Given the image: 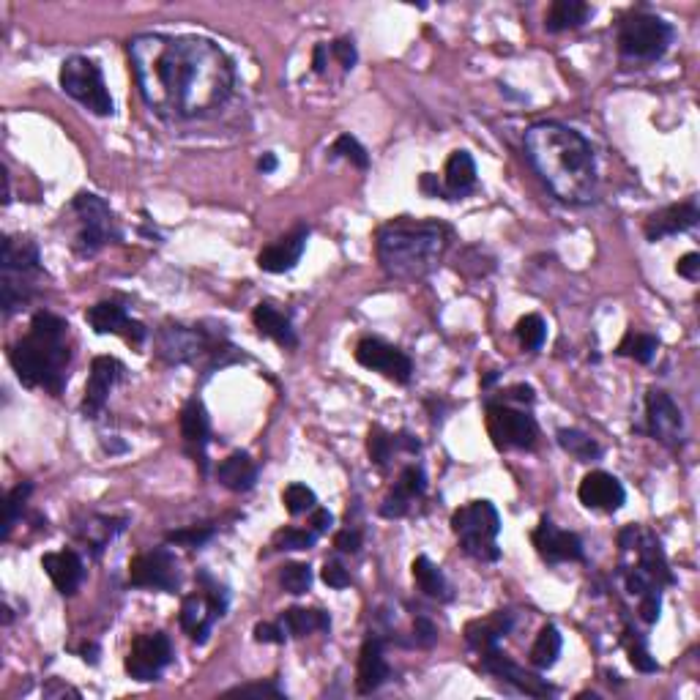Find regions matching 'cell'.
Returning a JSON list of instances; mask_svg holds the SVG:
<instances>
[{
  "mask_svg": "<svg viewBox=\"0 0 700 700\" xmlns=\"http://www.w3.org/2000/svg\"><path fill=\"white\" fill-rule=\"evenodd\" d=\"M129 61L145 104L170 121L217 113L236 85L227 52L203 36L140 33L129 42Z\"/></svg>",
  "mask_w": 700,
  "mask_h": 700,
  "instance_id": "obj_1",
  "label": "cell"
},
{
  "mask_svg": "<svg viewBox=\"0 0 700 700\" xmlns=\"http://www.w3.org/2000/svg\"><path fill=\"white\" fill-rule=\"evenodd\" d=\"M525 154L547 189L569 206L591 203L597 195V159L586 137L572 126L542 121L525 132Z\"/></svg>",
  "mask_w": 700,
  "mask_h": 700,
  "instance_id": "obj_2",
  "label": "cell"
},
{
  "mask_svg": "<svg viewBox=\"0 0 700 700\" xmlns=\"http://www.w3.org/2000/svg\"><path fill=\"white\" fill-rule=\"evenodd\" d=\"M452 241V227L443 222L394 219L378 230V263L386 277L416 282L433 274Z\"/></svg>",
  "mask_w": 700,
  "mask_h": 700,
  "instance_id": "obj_3",
  "label": "cell"
},
{
  "mask_svg": "<svg viewBox=\"0 0 700 700\" xmlns=\"http://www.w3.org/2000/svg\"><path fill=\"white\" fill-rule=\"evenodd\" d=\"M11 367L28 389L61 394L69 381V323L52 312H36L31 331L9 353Z\"/></svg>",
  "mask_w": 700,
  "mask_h": 700,
  "instance_id": "obj_4",
  "label": "cell"
},
{
  "mask_svg": "<svg viewBox=\"0 0 700 700\" xmlns=\"http://www.w3.org/2000/svg\"><path fill=\"white\" fill-rule=\"evenodd\" d=\"M39 247L22 236L3 238V255H0V268H3V312L11 315L31 301L33 279L39 277Z\"/></svg>",
  "mask_w": 700,
  "mask_h": 700,
  "instance_id": "obj_5",
  "label": "cell"
},
{
  "mask_svg": "<svg viewBox=\"0 0 700 700\" xmlns=\"http://www.w3.org/2000/svg\"><path fill=\"white\" fill-rule=\"evenodd\" d=\"M673 25L649 11H632L618 25V52L624 61L654 63L673 44Z\"/></svg>",
  "mask_w": 700,
  "mask_h": 700,
  "instance_id": "obj_6",
  "label": "cell"
},
{
  "mask_svg": "<svg viewBox=\"0 0 700 700\" xmlns=\"http://www.w3.org/2000/svg\"><path fill=\"white\" fill-rule=\"evenodd\" d=\"M452 531L460 539V547L476 561H498V534H501V517L490 501H471L460 506L452 515Z\"/></svg>",
  "mask_w": 700,
  "mask_h": 700,
  "instance_id": "obj_7",
  "label": "cell"
},
{
  "mask_svg": "<svg viewBox=\"0 0 700 700\" xmlns=\"http://www.w3.org/2000/svg\"><path fill=\"white\" fill-rule=\"evenodd\" d=\"M61 88L66 91V96H72L74 102L83 104L85 110H91L93 115L115 113L113 96H110L107 85H104L99 63L85 58V55H74L69 61H63Z\"/></svg>",
  "mask_w": 700,
  "mask_h": 700,
  "instance_id": "obj_8",
  "label": "cell"
},
{
  "mask_svg": "<svg viewBox=\"0 0 700 700\" xmlns=\"http://www.w3.org/2000/svg\"><path fill=\"white\" fill-rule=\"evenodd\" d=\"M72 211L80 219V230L72 241L74 252L80 258H93L110 238H115L113 211L102 197L91 195V192H80L74 197Z\"/></svg>",
  "mask_w": 700,
  "mask_h": 700,
  "instance_id": "obj_9",
  "label": "cell"
},
{
  "mask_svg": "<svg viewBox=\"0 0 700 700\" xmlns=\"http://www.w3.org/2000/svg\"><path fill=\"white\" fill-rule=\"evenodd\" d=\"M487 433L498 449H531L539 430L531 413L517 411L504 400L487 402Z\"/></svg>",
  "mask_w": 700,
  "mask_h": 700,
  "instance_id": "obj_10",
  "label": "cell"
},
{
  "mask_svg": "<svg viewBox=\"0 0 700 700\" xmlns=\"http://www.w3.org/2000/svg\"><path fill=\"white\" fill-rule=\"evenodd\" d=\"M173 662V646L165 632H143L129 649L124 668L134 681H156L162 670Z\"/></svg>",
  "mask_w": 700,
  "mask_h": 700,
  "instance_id": "obj_11",
  "label": "cell"
},
{
  "mask_svg": "<svg viewBox=\"0 0 700 700\" xmlns=\"http://www.w3.org/2000/svg\"><path fill=\"white\" fill-rule=\"evenodd\" d=\"M227 597L219 586H211L206 591L189 594L181 605V627L195 643H206L211 635V627L225 616Z\"/></svg>",
  "mask_w": 700,
  "mask_h": 700,
  "instance_id": "obj_12",
  "label": "cell"
},
{
  "mask_svg": "<svg viewBox=\"0 0 700 700\" xmlns=\"http://www.w3.org/2000/svg\"><path fill=\"white\" fill-rule=\"evenodd\" d=\"M129 583L134 588H154V591H170L173 594L181 577H178V564L170 550H148L132 558L129 564Z\"/></svg>",
  "mask_w": 700,
  "mask_h": 700,
  "instance_id": "obj_13",
  "label": "cell"
},
{
  "mask_svg": "<svg viewBox=\"0 0 700 700\" xmlns=\"http://www.w3.org/2000/svg\"><path fill=\"white\" fill-rule=\"evenodd\" d=\"M356 361L367 370L381 372L383 378L394 383H408L413 375V361L400 348L375 337H367L356 345Z\"/></svg>",
  "mask_w": 700,
  "mask_h": 700,
  "instance_id": "obj_14",
  "label": "cell"
},
{
  "mask_svg": "<svg viewBox=\"0 0 700 700\" xmlns=\"http://www.w3.org/2000/svg\"><path fill=\"white\" fill-rule=\"evenodd\" d=\"M534 547L547 564H564V561H583V542L572 531H561L553 525L550 517H542L534 531Z\"/></svg>",
  "mask_w": 700,
  "mask_h": 700,
  "instance_id": "obj_15",
  "label": "cell"
},
{
  "mask_svg": "<svg viewBox=\"0 0 700 700\" xmlns=\"http://www.w3.org/2000/svg\"><path fill=\"white\" fill-rule=\"evenodd\" d=\"M124 378V364L113 356H96L91 364V378L85 383L83 413L88 419H96L107 405V397L113 392L118 381Z\"/></svg>",
  "mask_w": 700,
  "mask_h": 700,
  "instance_id": "obj_16",
  "label": "cell"
},
{
  "mask_svg": "<svg viewBox=\"0 0 700 700\" xmlns=\"http://www.w3.org/2000/svg\"><path fill=\"white\" fill-rule=\"evenodd\" d=\"M646 419H649V433L657 441L679 446L684 438V419H681L679 405L673 402L668 392L651 389L646 397Z\"/></svg>",
  "mask_w": 700,
  "mask_h": 700,
  "instance_id": "obj_17",
  "label": "cell"
},
{
  "mask_svg": "<svg viewBox=\"0 0 700 700\" xmlns=\"http://www.w3.org/2000/svg\"><path fill=\"white\" fill-rule=\"evenodd\" d=\"M482 668L487 670V673H493L495 679L506 681V684H512V687H517V690L525 692V695H534V698H547V695L556 692L545 679L528 673V670H523L520 665H515L506 654H501L498 646L482 651Z\"/></svg>",
  "mask_w": 700,
  "mask_h": 700,
  "instance_id": "obj_18",
  "label": "cell"
},
{
  "mask_svg": "<svg viewBox=\"0 0 700 700\" xmlns=\"http://www.w3.org/2000/svg\"><path fill=\"white\" fill-rule=\"evenodd\" d=\"M85 320H88V326H91L96 334H121V337H124L126 342H132V345H143L145 334H148L143 323L129 318L126 309L121 307V304H115V301H99V304H93V307L85 312Z\"/></svg>",
  "mask_w": 700,
  "mask_h": 700,
  "instance_id": "obj_19",
  "label": "cell"
},
{
  "mask_svg": "<svg viewBox=\"0 0 700 700\" xmlns=\"http://www.w3.org/2000/svg\"><path fill=\"white\" fill-rule=\"evenodd\" d=\"M577 498L588 509L618 512L624 506V501H627V493H624V487H621V482L613 474H608V471H591V474L583 476V482L577 487Z\"/></svg>",
  "mask_w": 700,
  "mask_h": 700,
  "instance_id": "obj_20",
  "label": "cell"
},
{
  "mask_svg": "<svg viewBox=\"0 0 700 700\" xmlns=\"http://www.w3.org/2000/svg\"><path fill=\"white\" fill-rule=\"evenodd\" d=\"M156 342H159V356L170 364L192 361L211 348L206 334L200 329H192V326H165L159 331Z\"/></svg>",
  "mask_w": 700,
  "mask_h": 700,
  "instance_id": "obj_21",
  "label": "cell"
},
{
  "mask_svg": "<svg viewBox=\"0 0 700 700\" xmlns=\"http://www.w3.org/2000/svg\"><path fill=\"white\" fill-rule=\"evenodd\" d=\"M698 219V200H684V203H676V206H668L662 208V211H657V214H651V217L646 219L643 233H646L649 241H662V238L679 236L684 230H692V227L698 225Z\"/></svg>",
  "mask_w": 700,
  "mask_h": 700,
  "instance_id": "obj_22",
  "label": "cell"
},
{
  "mask_svg": "<svg viewBox=\"0 0 700 700\" xmlns=\"http://www.w3.org/2000/svg\"><path fill=\"white\" fill-rule=\"evenodd\" d=\"M309 230L307 227H296L293 233H288L285 238H279L274 244H268L263 252L258 255V266L268 274H285V271H293L299 266L301 255L307 249Z\"/></svg>",
  "mask_w": 700,
  "mask_h": 700,
  "instance_id": "obj_23",
  "label": "cell"
},
{
  "mask_svg": "<svg viewBox=\"0 0 700 700\" xmlns=\"http://www.w3.org/2000/svg\"><path fill=\"white\" fill-rule=\"evenodd\" d=\"M427 490V479L419 465H408L400 474L397 484L392 487V493L383 498L381 515L383 517H402L408 515V509L416 498H422Z\"/></svg>",
  "mask_w": 700,
  "mask_h": 700,
  "instance_id": "obj_24",
  "label": "cell"
},
{
  "mask_svg": "<svg viewBox=\"0 0 700 700\" xmlns=\"http://www.w3.org/2000/svg\"><path fill=\"white\" fill-rule=\"evenodd\" d=\"M181 435H184L186 449L192 452L195 463L206 471V446L211 438V424H208V413L200 400H189L181 411Z\"/></svg>",
  "mask_w": 700,
  "mask_h": 700,
  "instance_id": "obj_25",
  "label": "cell"
},
{
  "mask_svg": "<svg viewBox=\"0 0 700 700\" xmlns=\"http://www.w3.org/2000/svg\"><path fill=\"white\" fill-rule=\"evenodd\" d=\"M389 679V665L383 657V643L378 638H367L361 643L359 668H356V690L361 695H370Z\"/></svg>",
  "mask_w": 700,
  "mask_h": 700,
  "instance_id": "obj_26",
  "label": "cell"
},
{
  "mask_svg": "<svg viewBox=\"0 0 700 700\" xmlns=\"http://www.w3.org/2000/svg\"><path fill=\"white\" fill-rule=\"evenodd\" d=\"M44 572L50 575L52 586L58 588L61 594H74L85 577V564L83 558L77 556L74 550H61V553H47L42 558Z\"/></svg>",
  "mask_w": 700,
  "mask_h": 700,
  "instance_id": "obj_27",
  "label": "cell"
},
{
  "mask_svg": "<svg viewBox=\"0 0 700 700\" xmlns=\"http://www.w3.org/2000/svg\"><path fill=\"white\" fill-rule=\"evenodd\" d=\"M217 482L233 493H247L258 482V465L247 452H233L217 465Z\"/></svg>",
  "mask_w": 700,
  "mask_h": 700,
  "instance_id": "obj_28",
  "label": "cell"
},
{
  "mask_svg": "<svg viewBox=\"0 0 700 700\" xmlns=\"http://www.w3.org/2000/svg\"><path fill=\"white\" fill-rule=\"evenodd\" d=\"M476 186V162L468 151H454L446 159V175H443V189L446 200H457L474 192Z\"/></svg>",
  "mask_w": 700,
  "mask_h": 700,
  "instance_id": "obj_29",
  "label": "cell"
},
{
  "mask_svg": "<svg viewBox=\"0 0 700 700\" xmlns=\"http://www.w3.org/2000/svg\"><path fill=\"white\" fill-rule=\"evenodd\" d=\"M252 320H255V329L263 337L274 340L282 348H296L299 345V337H296V331L290 326V320L279 309L271 307V304H258L255 312H252Z\"/></svg>",
  "mask_w": 700,
  "mask_h": 700,
  "instance_id": "obj_30",
  "label": "cell"
},
{
  "mask_svg": "<svg viewBox=\"0 0 700 700\" xmlns=\"http://www.w3.org/2000/svg\"><path fill=\"white\" fill-rule=\"evenodd\" d=\"M512 629V616L509 613H493V616L474 621L465 629V640L474 646L476 651H487L498 646V640L504 638L506 632Z\"/></svg>",
  "mask_w": 700,
  "mask_h": 700,
  "instance_id": "obj_31",
  "label": "cell"
},
{
  "mask_svg": "<svg viewBox=\"0 0 700 700\" xmlns=\"http://www.w3.org/2000/svg\"><path fill=\"white\" fill-rule=\"evenodd\" d=\"M279 627L285 629L288 638H304V635H312V632H329L331 618L323 610L290 608L279 618Z\"/></svg>",
  "mask_w": 700,
  "mask_h": 700,
  "instance_id": "obj_32",
  "label": "cell"
},
{
  "mask_svg": "<svg viewBox=\"0 0 700 700\" xmlns=\"http://www.w3.org/2000/svg\"><path fill=\"white\" fill-rule=\"evenodd\" d=\"M588 17H591V6L583 3V0H556V3L547 9L545 28L550 33L569 31V28L586 25Z\"/></svg>",
  "mask_w": 700,
  "mask_h": 700,
  "instance_id": "obj_33",
  "label": "cell"
},
{
  "mask_svg": "<svg viewBox=\"0 0 700 700\" xmlns=\"http://www.w3.org/2000/svg\"><path fill=\"white\" fill-rule=\"evenodd\" d=\"M411 569H413V580H416V586H419L422 594H427V597H433V599H452V588H449V583H446L441 567L433 564L430 558L419 556L416 561H413Z\"/></svg>",
  "mask_w": 700,
  "mask_h": 700,
  "instance_id": "obj_34",
  "label": "cell"
},
{
  "mask_svg": "<svg viewBox=\"0 0 700 700\" xmlns=\"http://www.w3.org/2000/svg\"><path fill=\"white\" fill-rule=\"evenodd\" d=\"M561 646H564V638H561L558 627H553V624L542 627L539 635H536L534 646H531V665L539 670L553 668L558 657H561Z\"/></svg>",
  "mask_w": 700,
  "mask_h": 700,
  "instance_id": "obj_35",
  "label": "cell"
},
{
  "mask_svg": "<svg viewBox=\"0 0 700 700\" xmlns=\"http://www.w3.org/2000/svg\"><path fill=\"white\" fill-rule=\"evenodd\" d=\"M556 438L558 446H561L564 452L572 454L575 460H580V463H591V460H597L599 454H602L599 443L594 441L591 435L580 433V430H558Z\"/></svg>",
  "mask_w": 700,
  "mask_h": 700,
  "instance_id": "obj_36",
  "label": "cell"
},
{
  "mask_svg": "<svg viewBox=\"0 0 700 700\" xmlns=\"http://www.w3.org/2000/svg\"><path fill=\"white\" fill-rule=\"evenodd\" d=\"M659 340L651 334H640V331H627V337L618 345V356L635 359L638 364H649L657 356Z\"/></svg>",
  "mask_w": 700,
  "mask_h": 700,
  "instance_id": "obj_37",
  "label": "cell"
},
{
  "mask_svg": "<svg viewBox=\"0 0 700 700\" xmlns=\"http://www.w3.org/2000/svg\"><path fill=\"white\" fill-rule=\"evenodd\" d=\"M517 340L523 345L525 350H539L545 345L547 337V326L545 320L539 315H525V318L517 320Z\"/></svg>",
  "mask_w": 700,
  "mask_h": 700,
  "instance_id": "obj_38",
  "label": "cell"
},
{
  "mask_svg": "<svg viewBox=\"0 0 700 700\" xmlns=\"http://www.w3.org/2000/svg\"><path fill=\"white\" fill-rule=\"evenodd\" d=\"M33 493V484L31 482H22L17 484L14 490H11L9 495H6V520H3V539H9L11 536V528L17 525V520H20V512L25 509V504H28V498H31Z\"/></svg>",
  "mask_w": 700,
  "mask_h": 700,
  "instance_id": "obj_39",
  "label": "cell"
},
{
  "mask_svg": "<svg viewBox=\"0 0 700 700\" xmlns=\"http://www.w3.org/2000/svg\"><path fill=\"white\" fill-rule=\"evenodd\" d=\"M331 156L348 159L350 165H356L359 170H367V167H370V154H367V148H364L356 137H350V134H340V137L334 140V145H331Z\"/></svg>",
  "mask_w": 700,
  "mask_h": 700,
  "instance_id": "obj_40",
  "label": "cell"
},
{
  "mask_svg": "<svg viewBox=\"0 0 700 700\" xmlns=\"http://www.w3.org/2000/svg\"><path fill=\"white\" fill-rule=\"evenodd\" d=\"M400 446V441H397V435L386 433L383 427H372L370 430V438H367V449H370V457L375 465H386L389 460H392L394 449Z\"/></svg>",
  "mask_w": 700,
  "mask_h": 700,
  "instance_id": "obj_41",
  "label": "cell"
},
{
  "mask_svg": "<svg viewBox=\"0 0 700 700\" xmlns=\"http://www.w3.org/2000/svg\"><path fill=\"white\" fill-rule=\"evenodd\" d=\"M282 504H285V509H288L290 515H304V512H309V509H315V504H318V498H315V493L309 490L307 484H290V487H285V493H282Z\"/></svg>",
  "mask_w": 700,
  "mask_h": 700,
  "instance_id": "obj_42",
  "label": "cell"
},
{
  "mask_svg": "<svg viewBox=\"0 0 700 700\" xmlns=\"http://www.w3.org/2000/svg\"><path fill=\"white\" fill-rule=\"evenodd\" d=\"M315 542H318V531H307V528H282L274 534L277 550H309Z\"/></svg>",
  "mask_w": 700,
  "mask_h": 700,
  "instance_id": "obj_43",
  "label": "cell"
},
{
  "mask_svg": "<svg viewBox=\"0 0 700 700\" xmlns=\"http://www.w3.org/2000/svg\"><path fill=\"white\" fill-rule=\"evenodd\" d=\"M279 583H282L285 591L296 594V597L307 594L309 586H312V569L307 564H288V567H282V572H279Z\"/></svg>",
  "mask_w": 700,
  "mask_h": 700,
  "instance_id": "obj_44",
  "label": "cell"
},
{
  "mask_svg": "<svg viewBox=\"0 0 700 700\" xmlns=\"http://www.w3.org/2000/svg\"><path fill=\"white\" fill-rule=\"evenodd\" d=\"M214 536V528L211 525H192V528H181V531H170V534L165 536L170 545H178V547H189V550H195V547H203Z\"/></svg>",
  "mask_w": 700,
  "mask_h": 700,
  "instance_id": "obj_45",
  "label": "cell"
},
{
  "mask_svg": "<svg viewBox=\"0 0 700 700\" xmlns=\"http://www.w3.org/2000/svg\"><path fill=\"white\" fill-rule=\"evenodd\" d=\"M627 651H629V662L635 665V670H640V673H654V670L659 668L657 659L651 657L649 649H646V643L638 638V632L632 635V632H627Z\"/></svg>",
  "mask_w": 700,
  "mask_h": 700,
  "instance_id": "obj_46",
  "label": "cell"
},
{
  "mask_svg": "<svg viewBox=\"0 0 700 700\" xmlns=\"http://www.w3.org/2000/svg\"><path fill=\"white\" fill-rule=\"evenodd\" d=\"M227 695H233V698H285V692L279 690L277 684H263V681H258V684H244V687H233V690H227Z\"/></svg>",
  "mask_w": 700,
  "mask_h": 700,
  "instance_id": "obj_47",
  "label": "cell"
},
{
  "mask_svg": "<svg viewBox=\"0 0 700 700\" xmlns=\"http://www.w3.org/2000/svg\"><path fill=\"white\" fill-rule=\"evenodd\" d=\"M331 55L340 61V66L345 72H350V69L356 66V61H359L356 44H353V39H348V36H342V39H337V42L331 44Z\"/></svg>",
  "mask_w": 700,
  "mask_h": 700,
  "instance_id": "obj_48",
  "label": "cell"
},
{
  "mask_svg": "<svg viewBox=\"0 0 700 700\" xmlns=\"http://www.w3.org/2000/svg\"><path fill=\"white\" fill-rule=\"evenodd\" d=\"M323 583L329 588H348L350 586V575L348 569L337 564V561H326L323 567Z\"/></svg>",
  "mask_w": 700,
  "mask_h": 700,
  "instance_id": "obj_49",
  "label": "cell"
},
{
  "mask_svg": "<svg viewBox=\"0 0 700 700\" xmlns=\"http://www.w3.org/2000/svg\"><path fill=\"white\" fill-rule=\"evenodd\" d=\"M334 547L342 550V553H359L361 534L356 528H345V531H340V534L334 536Z\"/></svg>",
  "mask_w": 700,
  "mask_h": 700,
  "instance_id": "obj_50",
  "label": "cell"
},
{
  "mask_svg": "<svg viewBox=\"0 0 700 700\" xmlns=\"http://www.w3.org/2000/svg\"><path fill=\"white\" fill-rule=\"evenodd\" d=\"M285 638L288 635H285V629L279 627V624H268L266 621V624L255 627V640L258 643H285Z\"/></svg>",
  "mask_w": 700,
  "mask_h": 700,
  "instance_id": "obj_51",
  "label": "cell"
},
{
  "mask_svg": "<svg viewBox=\"0 0 700 700\" xmlns=\"http://www.w3.org/2000/svg\"><path fill=\"white\" fill-rule=\"evenodd\" d=\"M413 632H416V640H419L422 646H433L435 638H438V629H435V624L430 621V618H424V616L416 618Z\"/></svg>",
  "mask_w": 700,
  "mask_h": 700,
  "instance_id": "obj_52",
  "label": "cell"
},
{
  "mask_svg": "<svg viewBox=\"0 0 700 700\" xmlns=\"http://www.w3.org/2000/svg\"><path fill=\"white\" fill-rule=\"evenodd\" d=\"M676 271H679V277H684V279H695L700 277V255L698 252H687L684 258L676 263Z\"/></svg>",
  "mask_w": 700,
  "mask_h": 700,
  "instance_id": "obj_53",
  "label": "cell"
},
{
  "mask_svg": "<svg viewBox=\"0 0 700 700\" xmlns=\"http://www.w3.org/2000/svg\"><path fill=\"white\" fill-rule=\"evenodd\" d=\"M44 698H80V690H74L69 684H61L58 679H50V684L44 687Z\"/></svg>",
  "mask_w": 700,
  "mask_h": 700,
  "instance_id": "obj_54",
  "label": "cell"
},
{
  "mask_svg": "<svg viewBox=\"0 0 700 700\" xmlns=\"http://www.w3.org/2000/svg\"><path fill=\"white\" fill-rule=\"evenodd\" d=\"M534 389L531 386H525V383H517V386H512V389H506L504 400H515V402H523V405H531L534 402Z\"/></svg>",
  "mask_w": 700,
  "mask_h": 700,
  "instance_id": "obj_55",
  "label": "cell"
},
{
  "mask_svg": "<svg viewBox=\"0 0 700 700\" xmlns=\"http://www.w3.org/2000/svg\"><path fill=\"white\" fill-rule=\"evenodd\" d=\"M422 192L424 195L443 197V200H446V189H443V184H438V178H435L433 173L422 175Z\"/></svg>",
  "mask_w": 700,
  "mask_h": 700,
  "instance_id": "obj_56",
  "label": "cell"
},
{
  "mask_svg": "<svg viewBox=\"0 0 700 700\" xmlns=\"http://www.w3.org/2000/svg\"><path fill=\"white\" fill-rule=\"evenodd\" d=\"M331 523H334V517H331L329 509H315V515H312V531L323 534V531H329Z\"/></svg>",
  "mask_w": 700,
  "mask_h": 700,
  "instance_id": "obj_57",
  "label": "cell"
},
{
  "mask_svg": "<svg viewBox=\"0 0 700 700\" xmlns=\"http://www.w3.org/2000/svg\"><path fill=\"white\" fill-rule=\"evenodd\" d=\"M326 52H329L326 50V44H318L315 52H312V69H315L318 74L326 72Z\"/></svg>",
  "mask_w": 700,
  "mask_h": 700,
  "instance_id": "obj_58",
  "label": "cell"
},
{
  "mask_svg": "<svg viewBox=\"0 0 700 700\" xmlns=\"http://www.w3.org/2000/svg\"><path fill=\"white\" fill-rule=\"evenodd\" d=\"M258 170L263 175L274 173V170H277V156H274V154H263V159H260V162H258Z\"/></svg>",
  "mask_w": 700,
  "mask_h": 700,
  "instance_id": "obj_59",
  "label": "cell"
}]
</instances>
